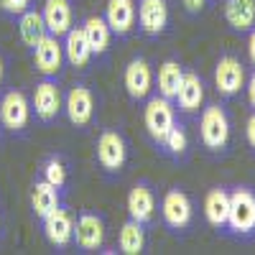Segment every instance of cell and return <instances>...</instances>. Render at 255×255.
Here are the masks:
<instances>
[{"mask_svg": "<svg viewBox=\"0 0 255 255\" xmlns=\"http://www.w3.org/2000/svg\"><path fill=\"white\" fill-rule=\"evenodd\" d=\"M197 135L204 148V153L212 158H225L232 151V115L225 102H204V108L197 115Z\"/></svg>", "mask_w": 255, "mask_h": 255, "instance_id": "1", "label": "cell"}, {"mask_svg": "<svg viewBox=\"0 0 255 255\" xmlns=\"http://www.w3.org/2000/svg\"><path fill=\"white\" fill-rule=\"evenodd\" d=\"M222 235L238 243L255 240V186L250 184L230 186V212Z\"/></svg>", "mask_w": 255, "mask_h": 255, "instance_id": "2", "label": "cell"}, {"mask_svg": "<svg viewBox=\"0 0 255 255\" xmlns=\"http://www.w3.org/2000/svg\"><path fill=\"white\" fill-rule=\"evenodd\" d=\"M95 163L105 179H120L130 163V143L118 128H105L95 140Z\"/></svg>", "mask_w": 255, "mask_h": 255, "instance_id": "3", "label": "cell"}, {"mask_svg": "<svg viewBox=\"0 0 255 255\" xmlns=\"http://www.w3.org/2000/svg\"><path fill=\"white\" fill-rule=\"evenodd\" d=\"M161 222L171 235H189L191 227L197 222V207L194 199L189 197V191L181 186H171L163 191V197L158 202Z\"/></svg>", "mask_w": 255, "mask_h": 255, "instance_id": "4", "label": "cell"}, {"mask_svg": "<svg viewBox=\"0 0 255 255\" xmlns=\"http://www.w3.org/2000/svg\"><path fill=\"white\" fill-rule=\"evenodd\" d=\"M31 100L26 97L23 90H5L0 92V128L3 133L13 138H26L28 128H31Z\"/></svg>", "mask_w": 255, "mask_h": 255, "instance_id": "5", "label": "cell"}, {"mask_svg": "<svg viewBox=\"0 0 255 255\" xmlns=\"http://www.w3.org/2000/svg\"><path fill=\"white\" fill-rule=\"evenodd\" d=\"M31 113L41 125H51L64 113V92L59 77H44L31 92Z\"/></svg>", "mask_w": 255, "mask_h": 255, "instance_id": "6", "label": "cell"}, {"mask_svg": "<svg viewBox=\"0 0 255 255\" xmlns=\"http://www.w3.org/2000/svg\"><path fill=\"white\" fill-rule=\"evenodd\" d=\"M143 108V128H145V135L151 138V143L158 148L161 140L168 135V130L174 128V123L179 120V113H176V105L174 100H166L161 97L158 92L151 95Z\"/></svg>", "mask_w": 255, "mask_h": 255, "instance_id": "7", "label": "cell"}, {"mask_svg": "<svg viewBox=\"0 0 255 255\" xmlns=\"http://www.w3.org/2000/svg\"><path fill=\"white\" fill-rule=\"evenodd\" d=\"M108 240V220L102 212L82 209L74 217V238L72 245L79 253H100Z\"/></svg>", "mask_w": 255, "mask_h": 255, "instance_id": "8", "label": "cell"}, {"mask_svg": "<svg viewBox=\"0 0 255 255\" xmlns=\"http://www.w3.org/2000/svg\"><path fill=\"white\" fill-rule=\"evenodd\" d=\"M64 115L67 120L79 128V130H87L97 118V95L90 84L77 82L69 87V92L64 95Z\"/></svg>", "mask_w": 255, "mask_h": 255, "instance_id": "9", "label": "cell"}, {"mask_svg": "<svg viewBox=\"0 0 255 255\" xmlns=\"http://www.w3.org/2000/svg\"><path fill=\"white\" fill-rule=\"evenodd\" d=\"M125 207H128V217L130 220L151 227L158 215V186L151 179H138L133 189L128 191Z\"/></svg>", "mask_w": 255, "mask_h": 255, "instance_id": "10", "label": "cell"}, {"mask_svg": "<svg viewBox=\"0 0 255 255\" xmlns=\"http://www.w3.org/2000/svg\"><path fill=\"white\" fill-rule=\"evenodd\" d=\"M123 87H125V95L133 105H140L145 102L148 97L153 95V67L145 56H133L130 61L125 64L123 69Z\"/></svg>", "mask_w": 255, "mask_h": 255, "instance_id": "11", "label": "cell"}, {"mask_svg": "<svg viewBox=\"0 0 255 255\" xmlns=\"http://www.w3.org/2000/svg\"><path fill=\"white\" fill-rule=\"evenodd\" d=\"M135 28L145 38H161L171 28V5L168 0H138L135 5Z\"/></svg>", "mask_w": 255, "mask_h": 255, "instance_id": "12", "label": "cell"}, {"mask_svg": "<svg viewBox=\"0 0 255 255\" xmlns=\"http://www.w3.org/2000/svg\"><path fill=\"white\" fill-rule=\"evenodd\" d=\"M245 64L235 54H222L215 64V90L222 100H232L245 90Z\"/></svg>", "mask_w": 255, "mask_h": 255, "instance_id": "13", "label": "cell"}, {"mask_svg": "<svg viewBox=\"0 0 255 255\" xmlns=\"http://www.w3.org/2000/svg\"><path fill=\"white\" fill-rule=\"evenodd\" d=\"M41 232L51 248H56L59 253H64L67 248H72V238H74V215L69 212L67 204L56 207L49 217L41 220Z\"/></svg>", "mask_w": 255, "mask_h": 255, "instance_id": "14", "label": "cell"}, {"mask_svg": "<svg viewBox=\"0 0 255 255\" xmlns=\"http://www.w3.org/2000/svg\"><path fill=\"white\" fill-rule=\"evenodd\" d=\"M31 61H33V69L41 77H59L61 69H64V46H61V38L46 33L36 44V49L31 51Z\"/></svg>", "mask_w": 255, "mask_h": 255, "instance_id": "15", "label": "cell"}, {"mask_svg": "<svg viewBox=\"0 0 255 255\" xmlns=\"http://www.w3.org/2000/svg\"><path fill=\"white\" fill-rule=\"evenodd\" d=\"M174 105H176V113L184 115V118H197L199 115V110L204 108V79L197 72H191V69L184 72V79L179 84Z\"/></svg>", "mask_w": 255, "mask_h": 255, "instance_id": "16", "label": "cell"}, {"mask_svg": "<svg viewBox=\"0 0 255 255\" xmlns=\"http://www.w3.org/2000/svg\"><path fill=\"white\" fill-rule=\"evenodd\" d=\"M61 46H64V61H67L74 72H87L92 67L95 54L90 49V41H87V36H84L82 23L79 26L74 23L67 33L61 36Z\"/></svg>", "mask_w": 255, "mask_h": 255, "instance_id": "17", "label": "cell"}, {"mask_svg": "<svg viewBox=\"0 0 255 255\" xmlns=\"http://www.w3.org/2000/svg\"><path fill=\"white\" fill-rule=\"evenodd\" d=\"M156 151L161 156H166L168 161H174V163H186L191 158V133H189V125L186 120H176L174 128L168 130V135L161 140V145L156 148Z\"/></svg>", "mask_w": 255, "mask_h": 255, "instance_id": "18", "label": "cell"}, {"mask_svg": "<svg viewBox=\"0 0 255 255\" xmlns=\"http://www.w3.org/2000/svg\"><path fill=\"white\" fill-rule=\"evenodd\" d=\"M102 15L118 38H128L135 31V0H108Z\"/></svg>", "mask_w": 255, "mask_h": 255, "instance_id": "19", "label": "cell"}, {"mask_svg": "<svg viewBox=\"0 0 255 255\" xmlns=\"http://www.w3.org/2000/svg\"><path fill=\"white\" fill-rule=\"evenodd\" d=\"M204 220L212 230L225 232L227 225V212H230V186L220 184V186H212L207 194H204Z\"/></svg>", "mask_w": 255, "mask_h": 255, "instance_id": "20", "label": "cell"}, {"mask_svg": "<svg viewBox=\"0 0 255 255\" xmlns=\"http://www.w3.org/2000/svg\"><path fill=\"white\" fill-rule=\"evenodd\" d=\"M41 15H44L46 31L51 36H59V38L74 26V5H72V0H44Z\"/></svg>", "mask_w": 255, "mask_h": 255, "instance_id": "21", "label": "cell"}, {"mask_svg": "<svg viewBox=\"0 0 255 255\" xmlns=\"http://www.w3.org/2000/svg\"><path fill=\"white\" fill-rule=\"evenodd\" d=\"M61 204H64V191L61 189H56L54 184H49L44 179H36L31 184V212L38 222L44 217H49Z\"/></svg>", "mask_w": 255, "mask_h": 255, "instance_id": "22", "label": "cell"}, {"mask_svg": "<svg viewBox=\"0 0 255 255\" xmlns=\"http://www.w3.org/2000/svg\"><path fill=\"white\" fill-rule=\"evenodd\" d=\"M82 28H84V36L90 41V49L95 54V59H105L110 54V46H113V31L108 26L105 15H87L82 20Z\"/></svg>", "mask_w": 255, "mask_h": 255, "instance_id": "23", "label": "cell"}, {"mask_svg": "<svg viewBox=\"0 0 255 255\" xmlns=\"http://www.w3.org/2000/svg\"><path fill=\"white\" fill-rule=\"evenodd\" d=\"M225 20L230 31L248 36L255 28V0H225Z\"/></svg>", "mask_w": 255, "mask_h": 255, "instance_id": "24", "label": "cell"}, {"mask_svg": "<svg viewBox=\"0 0 255 255\" xmlns=\"http://www.w3.org/2000/svg\"><path fill=\"white\" fill-rule=\"evenodd\" d=\"M38 179H44L49 184H54L56 189L67 191L69 181H72V163L64 153H49L38 166Z\"/></svg>", "mask_w": 255, "mask_h": 255, "instance_id": "25", "label": "cell"}, {"mask_svg": "<svg viewBox=\"0 0 255 255\" xmlns=\"http://www.w3.org/2000/svg\"><path fill=\"white\" fill-rule=\"evenodd\" d=\"M184 72H186V69H184V64H181L179 59H166V61H161L158 72L153 74V84H156L158 95L166 97V100H174L176 92H179V84H181V79H184Z\"/></svg>", "mask_w": 255, "mask_h": 255, "instance_id": "26", "label": "cell"}, {"mask_svg": "<svg viewBox=\"0 0 255 255\" xmlns=\"http://www.w3.org/2000/svg\"><path fill=\"white\" fill-rule=\"evenodd\" d=\"M148 245V227L128 217L118 232V250L123 255H140Z\"/></svg>", "mask_w": 255, "mask_h": 255, "instance_id": "27", "label": "cell"}, {"mask_svg": "<svg viewBox=\"0 0 255 255\" xmlns=\"http://www.w3.org/2000/svg\"><path fill=\"white\" fill-rule=\"evenodd\" d=\"M46 33L49 31H46V23H44V15H41V10H36L33 5L18 15V36H20V41H23V46L28 51H33L36 44Z\"/></svg>", "mask_w": 255, "mask_h": 255, "instance_id": "28", "label": "cell"}, {"mask_svg": "<svg viewBox=\"0 0 255 255\" xmlns=\"http://www.w3.org/2000/svg\"><path fill=\"white\" fill-rule=\"evenodd\" d=\"M33 5V0H0V10L10 18H18L23 10H28Z\"/></svg>", "mask_w": 255, "mask_h": 255, "instance_id": "29", "label": "cell"}, {"mask_svg": "<svg viewBox=\"0 0 255 255\" xmlns=\"http://www.w3.org/2000/svg\"><path fill=\"white\" fill-rule=\"evenodd\" d=\"M207 5H209V0H181V8H184V13L186 15H202L204 10H207Z\"/></svg>", "mask_w": 255, "mask_h": 255, "instance_id": "30", "label": "cell"}, {"mask_svg": "<svg viewBox=\"0 0 255 255\" xmlns=\"http://www.w3.org/2000/svg\"><path fill=\"white\" fill-rule=\"evenodd\" d=\"M245 140H248V148H250L253 156H255V110L250 113V118L245 123Z\"/></svg>", "mask_w": 255, "mask_h": 255, "instance_id": "31", "label": "cell"}, {"mask_svg": "<svg viewBox=\"0 0 255 255\" xmlns=\"http://www.w3.org/2000/svg\"><path fill=\"white\" fill-rule=\"evenodd\" d=\"M245 95H248V105L255 110V69H253V74L245 79Z\"/></svg>", "mask_w": 255, "mask_h": 255, "instance_id": "32", "label": "cell"}, {"mask_svg": "<svg viewBox=\"0 0 255 255\" xmlns=\"http://www.w3.org/2000/svg\"><path fill=\"white\" fill-rule=\"evenodd\" d=\"M248 59H250V64L255 67V28L248 33Z\"/></svg>", "mask_w": 255, "mask_h": 255, "instance_id": "33", "label": "cell"}, {"mask_svg": "<svg viewBox=\"0 0 255 255\" xmlns=\"http://www.w3.org/2000/svg\"><path fill=\"white\" fill-rule=\"evenodd\" d=\"M3 82H5V56L0 51V90H3Z\"/></svg>", "mask_w": 255, "mask_h": 255, "instance_id": "34", "label": "cell"}, {"mask_svg": "<svg viewBox=\"0 0 255 255\" xmlns=\"http://www.w3.org/2000/svg\"><path fill=\"white\" fill-rule=\"evenodd\" d=\"M0 238H3V215H0Z\"/></svg>", "mask_w": 255, "mask_h": 255, "instance_id": "35", "label": "cell"}, {"mask_svg": "<svg viewBox=\"0 0 255 255\" xmlns=\"http://www.w3.org/2000/svg\"><path fill=\"white\" fill-rule=\"evenodd\" d=\"M0 133H3V128H0Z\"/></svg>", "mask_w": 255, "mask_h": 255, "instance_id": "36", "label": "cell"}]
</instances>
